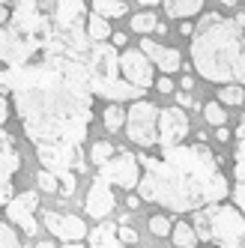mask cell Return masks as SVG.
I'll return each mask as SVG.
<instances>
[{
  "instance_id": "obj_1",
  "label": "cell",
  "mask_w": 245,
  "mask_h": 248,
  "mask_svg": "<svg viewBox=\"0 0 245 248\" xmlns=\"http://www.w3.org/2000/svg\"><path fill=\"white\" fill-rule=\"evenodd\" d=\"M0 87L15 99L27 140L36 147L42 168L63 173L78 162L93 120L96 90L90 84L87 57L39 54L27 66L0 78Z\"/></svg>"
},
{
  "instance_id": "obj_2",
  "label": "cell",
  "mask_w": 245,
  "mask_h": 248,
  "mask_svg": "<svg viewBox=\"0 0 245 248\" xmlns=\"http://www.w3.org/2000/svg\"><path fill=\"white\" fill-rule=\"evenodd\" d=\"M138 158L144 168L138 194L147 203H159L170 212H195L230 194L218 155L200 140L191 147H162L159 155L141 153Z\"/></svg>"
},
{
  "instance_id": "obj_3",
  "label": "cell",
  "mask_w": 245,
  "mask_h": 248,
  "mask_svg": "<svg viewBox=\"0 0 245 248\" xmlns=\"http://www.w3.org/2000/svg\"><path fill=\"white\" fill-rule=\"evenodd\" d=\"M191 36V66L213 84H245V27L209 12Z\"/></svg>"
},
{
  "instance_id": "obj_4",
  "label": "cell",
  "mask_w": 245,
  "mask_h": 248,
  "mask_svg": "<svg viewBox=\"0 0 245 248\" xmlns=\"http://www.w3.org/2000/svg\"><path fill=\"white\" fill-rule=\"evenodd\" d=\"M195 233L200 242H213L215 248H239L245 245V216L233 203H209L195 209Z\"/></svg>"
},
{
  "instance_id": "obj_5",
  "label": "cell",
  "mask_w": 245,
  "mask_h": 248,
  "mask_svg": "<svg viewBox=\"0 0 245 248\" xmlns=\"http://www.w3.org/2000/svg\"><path fill=\"white\" fill-rule=\"evenodd\" d=\"M87 69H90V84L96 96L102 99H141L144 90L129 84L120 72V54L117 45L108 42H93L90 54H87Z\"/></svg>"
},
{
  "instance_id": "obj_6",
  "label": "cell",
  "mask_w": 245,
  "mask_h": 248,
  "mask_svg": "<svg viewBox=\"0 0 245 248\" xmlns=\"http://www.w3.org/2000/svg\"><path fill=\"white\" fill-rule=\"evenodd\" d=\"M159 108L144 99H138L129 114H126V123H129V140L135 147H159Z\"/></svg>"
},
{
  "instance_id": "obj_7",
  "label": "cell",
  "mask_w": 245,
  "mask_h": 248,
  "mask_svg": "<svg viewBox=\"0 0 245 248\" xmlns=\"http://www.w3.org/2000/svg\"><path fill=\"white\" fill-rule=\"evenodd\" d=\"M99 176L108 180L111 186H120V188H138V183H141V176H144L141 173V158L129 150H122L120 155L99 165Z\"/></svg>"
},
{
  "instance_id": "obj_8",
  "label": "cell",
  "mask_w": 245,
  "mask_h": 248,
  "mask_svg": "<svg viewBox=\"0 0 245 248\" xmlns=\"http://www.w3.org/2000/svg\"><path fill=\"white\" fill-rule=\"evenodd\" d=\"M36 206H39V194H36V191H21V194H15V198H12L3 209H6L9 224L21 227L27 236H36V233H39V221L33 218Z\"/></svg>"
},
{
  "instance_id": "obj_9",
  "label": "cell",
  "mask_w": 245,
  "mask_h": 248,
  "mask_svg": "<svg viewBox=\"0 0 245 248\" xmlns=\"http://www.w3.org/2000/svg\"><path fill=\"white\" fill-rule=\"evenodd\" d=\"M42 221L45 227L54 233L57 239L63 242H81L84 236H90V230H87V221L81 216H66V212H51L45 209L42 212Z\"/></svg>"
},
{
  "instance_id": "obj_10",
  "label": "cell",
  "mask_w": 245,
  "mask_h": 248,
  "mask_svg": "<svg viewBox=\"0 0 245 248\" xmlns=\"http://www.w3.org/2000/svg\"><path fill=\"white\" fill-rule=\"evenodd\" d=\"M188 135V117L183 108H162L159 114V147H177Z\"/></svg>"
},
{
  "instance_id": "obj_11",
  "label": "cell",
  "mask_w": 245,
  "mask_h": 248,
  "mask_svg": "<svg viewBox=\"0 0 245 248\" xmlns=\"http://www.w3.org/2000/svg\"><path fill=\"white\" fill-rule=\"evenodd\" d=\"M120 72L122 78H126L129 84L141 87V90H147V87H153V66H150V57L144 54V51H122L120 54Z\"/></svg>"
},
{
  "instance_id": "obj_12",
  "label": "cell",
  "mask_w": 245,
  "mask_h": 248,
  "mask_svg": "<svg viewBox=\"0 0 245 248\" xmlns=\"http://www.w3.org/2000/svg\"><path fill=\"white\" fill-rule=\"evenodd\" d=\"M117 206V198H114V186L108 180L96 176L90 191H87V201H84V212L90 218H108Z\"/></svg>"
},
{
  "instance_id": "obj_13",
  "label": "cell",
  "mask_w": 245,
  "mask_h": 248,
  "mask_svg": "<svg viewBox=\"0 0 245 248\" xmlns=\"http://www.w3.org/2000/svg\"><path fill=\"white\" fill-rule=\"evenodd\" d=\"M18 168H21V153L15 147L12 135H6L3 126H0V191L6 186H12V176Z\"/></svg>"
},
{
  "instance_id": "obj_14",
  "label": "cell",
  "mask_w": 245,
  "mask_h": 248,
  "mask_svg": "<svg viewBox=\"0 0 245 248\" xmlns=\"http://www.w3.org/2000/svg\"><path fill=\"white\" fill-rule=\"evenodd\" d=\"M236 147H233V173H236V188H233V203L245 212V117L236 126Z\"/></svg>"
},
{
  "instance_id": "obj_15",
  "label": "cell",
  "mask_w": 245,
  "mask_h": 248,
  "mask_svg": "<svg viewBox=\"0 0 245 248\" xmlns=\"http://www.w3.org/2000/svg\"><path fill=\"white\" fill-rule=\"evenodd\" d=\"M141 51L153 60V66H159L165 75L170 72H177V69L183 66L180 60V51L177 48H168V45H159V42H153V39H141Z\"/></svg>"
},
{
  "instance_id": "obj_16",
  "label": "cell",
  "mask_w": 245,
  "mask_h": 248,
  "mask_svg": "<svg viewBox=\"0 0 245 248\" xmlns=\"http://www.w3.org/2000/svg\"><path fill=\"white\" fill-rule=\"evenodd\" d=\"M87 239H90L87 248H126V242H120V236H117V227L111 221H105V218H102L99 227L90 230V236H87Z\"/></svg>"
},
{
  "instance_id": "obj_17",
  "label": "cell",
  "mask_w": 245,
  "mask_h": 248,
  "mask_svg": "<svg viewBox=\"0 0 245 248\" xmlns=\"http://www.w3.org/2000/svg\"><path fill=\"white\" fill-rule=\"evenodd\" d=\"M206 0H165V12H168V18H191V15H198L203 9Z\"/></svg>"
},
{
  "instance_id": "obj_18",
  "label": "cell",
  "mask_w": 245,
  "mask_h": 248,
  "mask_svg": "<svg viewBox=\"0 0 245 248\" xmlns=\"http://www.w3.org/2000/svg\"><path fill=\"white\" fill-rule=\"evenodd\" d=\"M87 36H90L93 42H105V39L111 36L108 18H105V15H99V12H93L90 18H87Z\"/></svg>"
},
{
  "instance_id": "obj_19",
  "label": "cell",
  "mask_w": 245,
  "mask_h": 248,
  "mask_svg": "<svg viewBox=\"0 0 245 248\" xmlns=\"http://www.w3.org/2000/svg\"><path fill=\"white\" fill-rule=\"evenodd\" d=\"M93 12L105 15V18H122V15L129 12V6L122 3V0H93Z\"/></svg>"
},
{
  "instance_id": "obj_20",
  "label": "cell",
  "mask_w": 245,
  "mask_h": 248,
  "mask_svg": "<svg viewBox=\"0 0 245 248\" xmlns=\"http://www.w3.org/2000/svg\"><path fill=\"white\" fill-rule=\"evenodd\" d=\"M170 239H173V245H177V248H188V245L198 242V233H195V227L177 221V224H173V230H170Z\"/></svg>"
},
{
  "instance_id": "obj_21",
  "label": "cell",
  "mask_w": 245,
  "mask_h": 248,
  "mask_svg": "<svg viewBox=\"0 0 245 248\" xmlns=\"http://www.w3.org/2000/svg\"><path fill=\"white\" fill-rule=\"evenodd\" d=\"M102 123H105L108 132H120L122 123H126V111H122L120 105H108V108L102 111Z\"/></svg>"
},
{
  "instance_id": "obj_22",
  "label": "cell",
  "mask_w": 245,
  "mask_h": 248,
  "mask_svg": "<svg viewBox=\"0 0 245 248\" xmlns=\"http://www.w3.org/2000/svg\"><path fill=\"white\" fill-rule=\"evenodd\" d=\"M218 99H221V105H227V108H239V105L245 102L242 84H224L221 93H218Z\"/></svg>"
},
{
  "instance_id": "obj_23",
  "label": "cell",
  "mask_w": 245,
  "mask_h": 248,
  "mask_svg": "<svg viewBox=\"0 0 245 248\" xmlns=\"http://www.w3.org/2000/svg\"><path fill=\"white\" fill-rule=\"evenodd\" d=\"M132 30L135 33L159 30V18H155V12H138V15H132Z\"/></svg>"
},
{
  "instance_id": "obj_24",
  "label": "cell",
  "mask_w": 245,
  "mask_h": 248,
  "mask_svg": "<svg viewBox=\"0 0 245 248\" xmlns=\"http://www.w3.org/2000/svg\"><path fill=\"white\" fill-rule=\"evenodd\" d=\"M108 158H114V144L111 140H96V144L90 147V162L99 168V165H105Z\"/></svg>"
},
{
  "instance_id": "obj_25",
  "label": "cell",
  "mask_w": 245,
  "mask_h": 248,
  "mask_svg": "<svg viewBox=\"0 0 245 248\" xmlns=\"http://www.w3.org/2000/svg\"><path fill=\"white\" fill-rule=\"evenodd\" d=\"M36 183H39V188L45 191V194H60L57 191V186H60V180H57V173L54 170H39V176H36Z\"/></svg>"
},
{
  "instance_id": "obj_26",
  "label": "cell",
  "mask_w": 245,
  "mask_h": 248,
  "mask_svg": "<svg viewBox=\"0 0 245 248\" xmlns=\"http://www.w3.org/2000/svg\"><path fill=\"white\" fill-rule=\"evenodd\" d=\"M0 248H24L18 233H15L12 224H6V221H0Z\"/></svg>"
},
{
  "instance_id": "obj_27",
  "label": "cell",
  "mask_w": 245,
  "mask_h": 248,
  "mask_svg": "<svg viewBox=\"0 0 245 248\" xmlns=\"http://www.w3.org/2000/svg\"><path fill=\"white\" fill-rule=\"evenodd\" d=\"M203 117L213 123V126H224V123H227V114H224V105L221 102H209L206 108H203Z\"/></svg>"
},
{
  "instance_id": "obj_28",
  "label": "cell",
  "mask_w": 245,
  "mask_h": 248,
  "mask_svg": "<svg viewBox=\"0 0 245 248\" xmlns=\"http://www.w3.org/2000/svg\"><path fill=\"white\" fill-rule=\"evenodd\" d=\"M57 180H60V198H72L75 194V186H78V176L72 173V170H63V173H57Z\"/></svg>"
},
{
  "instance_id": "obj_29",
  "label": "cell",
  "mask_w": 245,
  "mask_h": 248,
  "mask_svg": "<svg viewBox=\"0 0 245 248\" xmlns=\"http://www.w3.org/2000/svg\"><path fill=\"white\" fill-rule=\"evenodd\" d=\"M150 230H153L155 236H170L173 224H170V218H168V216H153V218H150Z\"/></svg>"
},
{
  "instance_id": "obj_30",
  "label": "cell",
  "mask_w": 245,
  "mask_h": 248,
  "mask_svg": "<svg viewBox=\"0 0 245 248\" xmlns=\"http://www.w3.org/2000/svg\"><path fill=\"white\" fill-rule=\"evenodd\" d=\"M117 236H120V242H126L129 248L138 245V230H135L132 224H120V227H117Z\"/></svg>"
},
{
  "instance_id": "obj_31",
  "label": "cell",
  "mask_w": 245,
  "mask_h": 248,
  "mask_svg": "<svg viewBox=\"0 0 245 248\" xmlns=\"http://www.w3.org/2000/svg\"><path fill=\"white\" fill-rule=\"evenodd\" d=\"M155 90H159V93H173V81L168 75H162L159 81H155Z\"/></svg>"
},
{
  "instance_id": "obj_32",
  "label": "cell",
  "mask_w": 245,
  "mask_h": 248,
  "mask_svg": "<svg viewBox=\"0 0 245 248\" xmlns=\"http://www.w3.org/2000/svg\"><path fill=\"white\" fill-rule=\"evenodd\" d=\"M177 105H180V108H191V105H195V99H191L188 90H183V93H177Z\"/></svg>"
},
{
  "instance_id": "obj_33",
  "label": "cell",
  "mask_w": 245,
  "mask_h": 248,
  "mask_svg": "<svg viewBox=\"0 0 245 248\" xmlns=\"http://www.w3.org/2000/svg\"><path fill=\"white\" fill-rule=\"evenodd\" d=\"M9 120V99L6 96H0V126Z\"/></svg>"
},
{
  "instance_id": "obj_34",
  "label": "cell",
  "mask_w": 245,
  "mask_h": 248,
  "mask_svg": "<svg viewBox=\"0 0 245 248\" xmlns=\"http://www.w3.org/2000/svg\"><path fill=\"white\" fill-rule=\"evenodd\" d=\"M215 138L221 140V144H227V140H230V129H227V126H218V129H215Z\"/></svg>"
},
{
  "instance_id": "obj_35",
  "label": "cell",
  "mask_w": 245,
  "mask_h": 248,
  "mask_svg": "<svg viewBox=\"0 0 245 248\" xmlns=\"http://www.w3.org/2000/svg\"><path fill=\"white\" fill-rule=\"evenodd\" d=\"M180 33H183V36H195V24H188V18L180 24Z\"/></svg>"
},
{
  "instance_id": "obj_36",
  "label": "cell",
  "mask_w": 245,
  "mask_h": 248,
  "mask_svg": "<svg viewBox=\"0 0 245 248\" xmlns=\"http://www.w3.org/2000/svg\"><path fill=\"white\" fill-rule=\"evenodd\" d=\"M111 42H114L117 48H122V45L129 42V36H126V33H114V36H111Z\"/></svg>"
},
{
  "instance_id": "obj_37",
  "label": "cell",
  "mask_w": 245,
  "mask_h": 248,
  "mask_svg": "<svg viewBox=\"0 0 245 248\" xmlns=\"http://www.w3.org/2000/svg\"><path fill=\"white\" fill-rule=\"evenodd\" d=\"M126 206H129V209H138V206H141V194H129V198H126Z\"/></svg>"
},
{
  "instance_id": "obj_38",
  "label": "cell",
  "mask_w": 245,
  "mask_h": 248,
  "mask_svg": "<svg viewBox=\"0 0 245 248\" xmlns=\"http://www.w3.org/2000/svg\"><path fill=\"white\" fill-rule=\"evenodd\" d=\"M180 87H183V90H191V87H195V78H191V75H183V78H180Z\"/></svg>"
},
{
  "instance_id": "obj_39",
  "label": "cell",
  "mask_w": 245,
  "mask_h": 248,
  "mask_svg": "<svg viewBox=\"0 0 245 248\" xmlns=\"http://www.w3.org/2000/svg\"><path fill=\"white\" fill-rule=\"evenodd\" d=\"M9 21V9H6V3H0V24H6Z\"/></svg>"
},
{
  "instance_id": "obj_40",
  "label": "cell",
  "mask_w": 245,
  "mask_h": 248,
  "mask_svg": "<svg viewBox=\"0 0 245 248\" xmlns=\"http://www.w3.org/2000/svg\"><path fill=\"white\" fill-rule=\"evenodd\" d=\"M60 248H87V242H63Z\"/></svg>"
},
{
  "instance_id": "obj_41",
  "label": "cell",
  "mask_w": 245,
  "mask_h": 248,
  "mask_svg": "<svg viewBox=\"0 0 245 248\" xmlns=\"http://www.w3.org/2000/svg\"><path fill=\"white\" fill-rule=\"evenodd\" d=\"M138 3H144V6H155V3H162V0H138Z\"/></svg>"
},
{
  "instance_id": "obj_42",
  "label": "cell",
  "mask_w": 245,
  "mask_h": 248,
  "mask_svg": "<svg viewBox=\"0 0 245 248\" xmlns=\"http://www.w3.org/2000/svg\"><path fill=\"white\" fill-rule=\"evenodd\" d=\"M236 24H239V27H245V12H239V15H236Z\"/></svg>"
},
{
  "instance_id": "obj_43",
  "label": "cell",
  "mask_w": 245,
  "mask_h": 248,
  "mask_svg": "<svg viewBox=\"0 0 245 248\" xmlns=\"http://www.w3.org/2000/svg\"><path fill=\"white\" fill-rule=\"evenodd\" d=\"M36 248H57L54 242H36Z\"/></svg>"
},
{
  "instance_id": "obj_44",
  "label": "cell",
  "mask_w": 245,
  "mask_h": 248,
  "mask_svg": "<svg viewBox=\"0 0 245 248\" xmlns=\"http://www.w3.org/2000/svg\"><path fill=\"white\" fill-rule=\"evenodd\" d=\"M221 3H224V6H236V0H221Z\"/></svg>"
},
{
  "instance_id": "obj_45",
  "label": "cell",
  "mask_w": 245,
  "mask_h": 248,
  "mask_svg": "<svg viewBox=\"0 0 245 248\" xmlns=\"http://www.w3.org/2000/svg\"><path fill=\"white\" fill-rule=\"evenodd\" d=\"M0 3H12V0H0Z\"/></svg>"
},
{
  "instance_id": "obj_46",
  "label": "cell",
  "mask_w": 245,
  "mask_h": 248,
  "mask_svg": "<svg viewBox=\"0 0 245 248\" xmlns=\"http://www.w3.org/2000/svg\"><path fill=\"white\" fill-rule=\"evenodd\" d=\"M132 248H141V245H132Z\"/></svg>"
},
{
  "instance_id": "obj_47",
  "label": "cell",
  "mask_w": 245,
  "mask_h": 248,
  "mask_svg": "<svg viewBox=\"0 0 245 248\" xmlns=\"http://www.w3.org/2000/svg\"><path fill=\"white\" fill-rule=\"evenodd\" d=\"M188 248H198V245H188Z\"/></svg>"
}]
</instances>
